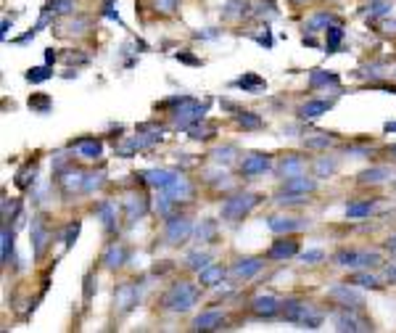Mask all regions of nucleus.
<instances>
[{
    "mask_svg": "<svg viewBox=\"0 0 396 333\" xmlns=\"http://www.w3.org/2000/svg\"><path fill=\"white\" fill-rule=\"evenodd\" d=\"M175 58H177V61H185V64H201V61H198V58H193V56H188V53H177L175 56Z\"/></svg>",
    "mask_w": 396,
    "mask_h": 333,
    "instance_id": "6e6d98bb",
    "label": "nucleus"
},
{
    "mask_svg": "<svg viewBox=\"0 0 396 333\" xmlns=\"http://www.w3.org/2000/svg\"><path fill=\"white\" fill-rule=\"evenodd\" d=\"M92 286H95V278H92V273H87L85 275V302L92 299Z\"/></svg>",
    "mask_w": 396,
    "mask_h": 333,
    "instance_id": "864d4df0",
    "label": "nucleus"
},
{
    "mask_svg": "<svg viewBox=\"0 0 396 333\" xmlns=\"http://www.w3.org/2000/svg\"><path fill=\"white\" fill-rule=\"evenodd\" d=\"M343 40V29L341 24H333V27L325 29V53H338Z\"/></svg>",
    "mask_w": 396,
    "mask_h": 333,
    "instance_id": "473e14b6",
    "label": "nucleus"
},
{
    "mask_svg": "<svg viewBox=\"0 0 396 333\" xmlns=\"http://www.w3.org/2000/svg\"><path fill=\"white\" fill-rule=\"evenodd\" d=\"M85 177H87V172H82V169H74V166L61 169V172H58V185H61L64 196L82 194L85 191Z\"/></svg>",
    "mask_w": 396,
    "mask_h": 333,
    "instance_id": "9d476101",
    "label": "nucleus"
},
{
    "mask_svg": "<svg viewBox=\"0 0 396 333\" xmlns=\"http://www.w3.org/2000/svg\"><path fill=\"white\" fill-rule=\"evenodd\" d=\"M235 122H238V127H243V130L262 127V120H259L257 114H251V111H238V114H235Z\"/></svg>",
    "mask_w": 396,
    "mask_h": 333,
    "instance_id": "79ce46f5",
    "label": "nucleus"
},
{
    "mask_svg": "<svg viewBox=\"0 0 396 333\" xmlns=\"http://www.w3.org/2000/svg\"><path fill=\"white\" fill-rule=\"evenodd\" d=\"M388 11H391V6H388L386 0H375V3L370 6V11H368V18L373 21V18H378V16H386Z\"/></svg>",
    "mask_w": 396,
    "mask_h": 333,
    "instance_id": "3c124183",
    "label": "nucleus"
},
{
    "mask_svg": "<svg viewBox=\"0 0 396 333\" xmlns=\"http://www.w3.org/2000/svg\"><path fill=\"white\" fill-rule=\"evenodd\" d=\"M225 273H228V270L222 268V265L212 262V265H206V268L198 273V283H201V286H217V283H222Z\"/></svg>",
    "mask_w": 396,
    "mask_h": 333,
    "instance_id": "c85d7f7f",
    "label": "nucleus"
},
{
    "mask_svg": "<svg viewBox=\"0 0 396 333\" xmlns=\"http://www.w3.org/2000/svg\"><path fill=\"white\" fill-rule=\"evenodd\" d=\"M280 310H283V302L275 299L272 294H262L251 302V312L257 314V317H262V320H272V317H277Z\"/></svg>",
    "mask_w": 396,
    "mask_h": 333,
    "instance_id": "f8f14e48",
    "label": "nucleus"
},
{
    "mask_svg": "<svg viewBox=\"0 0 396 333\" xmlns=\"http://www.w3.org/2000/svg\"><path fill=\"white\" fill-rule=\"evenodd\" d=\"M29 109L35 111V114H48V111L53 109V101L46 92H37V95H29Z\"/></svg>",
    "mask_w": 396,
    "mask_h": 333,
    "instance_id": "e433bc0d",
    "label": "nucleus"
},
{
    "mask_svg": "<svg viewBox=\"0 0 396 333\" xmlns=\"http://www.w3.org/2000/svg\"><path fill=\"white\" fill-rule=\"evenodd\" d=\"M232 85L240 88V90H246V92H262L264 88H267V83H264L259 74H243V77H238Z\"/></svg>",
    "mask_w": 396,
    "mask_h": 333,
    "instance_id": "7c9ffc66",
    "label": "nucleus"
},
{
    "mask_svg": "<svg viewBox=\"0 0 396 333\" xmlns=\"http://www.w3.org/2000/svg\"><path fill=\"white\" fill-rule=\"evenodd\" d=\"M222 323H225V314L220 310H206V312H201L196 317L191 328L193 331H217V328H222Z\"/></svg>",
    "mask_w": 396,
    "mask_h": 333,
    "instance_id": "5701e85b",
    "label": "nucleus"
},
{
    "mask_svg": "<svg viewBox=\"0 0 396 333\" xmlns=\"http://www.w3.org/2000/svg\"><path fill=\"white\" fill-rule=\"evenodd\" d=\"M309 88L317 90V88H333V90L338 92L341 90V77L336 72H325V69H314L309 74Z\"/></svg>",
    "mask_w": 396,
    "mask_h": 333,
    "instance_id": "4be33fe9",
    "label": "nucleus"
},
{
    "mask_svg": "<svg viewBox=\"0 0 396 333\" xmlns=\"http://www.w3.org/2000/svg\"><path fill=\"white\" fill-rule=\"evenodd\" d=\"M138 286L135 283H122L117 291H114V305L119 310V314H127L132 307L138 305Z\"/></svg>",
    "mask_w": 396,
    "mask_h": 333,
    "instance_id": "dca6fc26",
    "label": "nucleus"
},
{
    "mask_svg": "<svg viewBox=\"0 0 396 333\" xmlns=\"http://www.w3.org/2000/svg\"><path fill=\"white\" fill-rule=\"evenodd\" d=\"M95 217L101 220L103 231L106 233H114L117 228H119V206H117V201H111V199H103V201L95 204Z\"/></svg>",
    "mask_w": 396,
    "mask_h": 333,
    "instance_id": "1a4fd4ad",
    "label": "nucleus"
},
{
    "mask_svg": "<svg viewBox=\"0 0 396 333\" xmlns=\"http://www.w3.org/2000/svg\"><path fill=\"white\" fill-rule=\"evenodd\" d=\"M69 148H77V154L87 162H95V159L103 157V140L101 138H77L69 143Z\"/></svg>",
    "mask_w": 396,
    "mask_h": 333,
    "instance_id": "aec40b11",
    "label": "nucleus"
},
{
    "mask_svg": "<svg viewBox=\"0 0 396 333\" xmlns=\"http://www.w3.org/2000/svg\"><path fill=\"white\" fill-rule=\"evenodd\" d=\"M283 191L288 194H314L317 191V180L314 177H306V175H296V177H286V183H283Z\"/></svg>",
    "mask_w": 396,
    "mask_h": 333,
    "instance_id": "b1692460",
    "label": "nucleus"
},
{
    "mask_svg": "<svg viewBox=\"0 0 396 333\" xmlns=\"http://www.w3.org/2000/svg\"><path fill=\"white\" fill-rule=\"evenodd\" d=\"M196 37H203V40H214V37H220V29H209V32H196Z\"/></svg>",
    "mask_w": 396,
    "mask_h": 333,
    "instance_id": "4d7b16f0",
    "label": "nucleus"
},
{
    "mask_svg": "<svg viewBox=\"0 0 396 333\" xmlns=\"http://www.w3.org/2000/svg\"><path fill=\"white\" fill-rule=\"evenodd\" d=\"M296 254H299V240L296 238H277L267 249L269 262H286V259H294Z\"/></svg>",
    "mask_w": 396,
    "mask_h": 333,
    "instance_id": "2eb2a0df",
    "label": "nucleus"
},
{
    "mask_svg": "<svg viewBox=\"0 0 396 333\" xmlns=\"http://www.w3.org/2000/svg\"><path fill=\"white\" fill-rule=\"evenodd\" d=\"M103 183H106V172H103V169H98V172H87L82 194H95V191H101Z\"/></svg>",
    "mask_w": 396,
    "mask_h": 333,
    "instance_id": "58836bf2",
    "label": "nucleus"
},
{
    "mask_svg": "<svg viewBox=\"0 0 396 333\" xmlns=\"http://www.w3.org/2000/svg\"><path fill=\"white\" fill-rule=\"evenodd\" d=\"M264 268V257H240L235 259V265L230 268V273L238 280H249L259 273V270Z\"/></svg>",
    "mask_w": 396,
    "mask_h": 333,
    "instance_id": "a211bd4d",
    "label": "nucleus"
},
{
    "mask_svg": "<svg viewBox=\"0 0 396 333\" xmlns=\"http://www.w3.org/2000/svg\"><path fill=\"white\" fill-rule=\"evenodd\" d=\"M259 204H262V196L259 194H235L225 199L220 214H222V220L238 222V220H243V217H249Z\"/></svg>",
    "mask_w": 396,
    "mask_h": 333,
    "instance_id": "7ed1b4c3",
    "label": "nucleus"
},
{
    "mask_svg": "<svg viewBox=\"0 0 396 333\" xmlns=\"http://www.w3.org/2000/svg\"><path fill=\"white\" fill-rule=\"evenodd\" d=\"M180 175V172H175V169H146V172H138V180L140 183L151 185V188H159V191H166L169 185L175 183V177Z\"/></svg>",
    "mask_w": 396,
    "mask_h": 333,
    "instance_id": "ddd939ff",
    "label": "nucleus"
},
{
    "mask_svg": "<svg viewBox=\"0 0 396 333\" xmlns=\"http://www.w3.org/2000/svg\"><path fill=\"white\" fill-rule=\"evenodd\" d=\"M77 236H80V222H69L64 228V233H61V240H64V249L69 251L74 246V240H77Z\"/></svg>",
    "mask_w": 396,
    "mask_h": 333,
    "instance_id": "09e8293b",
    "label": "nucleus"
},
{
    "mask_svg": "<svg viewBox=\"0 0 396 333\" xmlns=\"http://www.w3.org/2000/svg\"><path fill=\"white\" fill-rule=\"evenodd\" d=\"M333 323H336V331H373V325L365 320V317H360V314L354 312L351 307H343L341 312L333 314Z\"/></svg>",
    "mask_w": 396,
    "mask_h": 333,
    "instance_id": "6e6552de",
    "label": "nucleus"
},
{
    "mask_svg": "<svg viewBox=\"0 0 396 333\" xmlns=\"http://www.w3.org/2000/svg\"><path fill=\"white\" fill-rule=\"evenodd\" d=\"M122 206H124V217H127V222L132 225V222L143 220L148 214V196L146 194H127L124 196V201H122Z\"/></svg>",
    "mask_w": 396,
    "mask_h": 333,
    "instance_id": "9b49d317",
    "label": "nucleus"
},
{
    "mask_svg": "<svg viewBox=\"0 0 396 333\" xmlns=\"http://www.w3.org/2000/svg\"><path fill=\"white\" fill-rule=\"evenodd\" d=\"M11 251H14V231L9 228V222H3V251H0V257H3V265H9Z\"/></svg>",
    "mask_w": 396,
    "mask_h": 333,
    "instance_id": "37998d69",
    "label": "nucleus"
},
{
    "mask_svg": "<svg viewBox=\"0 0 396 333\" xmlns=\"http://www.w3.org/2000/svg\"><path fill=\"white\" fill-rule=\"evenodd\" d=\"M196 238L201 243H214L217 240V220H201V225L196 228Z\"/></svg>",
    "mask_w": 396,
    "mask_h": 333,
    "instance_id": "f704fd0d",
    "label": "nucleus"
},
{
    "mask_svg": "<svg viewBox=\"0 0 396 333\" xmlns=\"http://www.w3.org/2000/svg\"><path fill=\"white\" fill-rule=\"evenodd\" d=\"M267 228L272 233H296V231H304L309 228V222L301 220V217H283V214H275V217H269L267 220Z\"/></svg>",
    "mask_w": 396,
    "mask_h": 333,
    "instance_id": "6ab92c4d",
    "label": "nucleus"
},
{
    "mask_svg": "<svg viewBox=\"0 0 396 333\" xmlns=\"http://www.w3.org/2000/svg\"><path fill=\"white\" fill-rule=\"evenodd\" d=\"M188 270H193V273H201L206 265H212V257L206 254V251H193V254H188Z\"/></svg>",
    "mask_w": 396,
    "mask_h": 333,
    "instance_id": "ea45409f",
    "label": "nucleus"
},
{
    "mask_svg": "<svg viewBox=\"0 0 396 333\" xmlns=\"http://www.w3.org/2000/svg\"><path fill=\"white\" fill-rule=\"evenodd\" d=\"M306 148H331L336 146V138L333 135H320V138H306L304 140Z\"/></svg>",
    "mask_w": 396,
    "mask_h": 333,
    "instance_id": "8fccbe9b",
    "label": "nucleus"
},
{
    "mask_svg": "<svg viewBox=\"0 0 396 333\" xmlns=\"http://www.w3.org/2000/svg\"><path fill=\"white\" fill-rule=\"evenodd\" d=\"M333 109V101H309L304 106H299V117L301 120H317Z\"/></svg>",
    "mask_w": 396,
    "mask_h": 333,
    "instance_id": "cd10ccee",
    "label": "nucleus"
},
{
    "mask_svg": "<svg viewBox=\"0 0 396 333\" xmlns=\"http://www.w3.org/2000/svg\"><path fill=\"white\" fill-rule=\"evenodd\" d=\"M72 9H74V0H50L43 11L50 14V16H61V14H69Z\"/></svg>",
    "mask_w": 396,
    "mask_h": 333,
    "instance_id": "c03bdc74",
    "label": "nucleus"
},
{
    "mask_svg": "<svg viewBox=\"0 0 396 333\" xmlns=\"http://www.w3.org/2000/svg\"><path fill=\"white\" fill-rule=\"evenodd\" d=\"M188 132H191V138L193 140H209L214 132H217V125H214V122L201 120V122H196V125H191Z\"/></svg>",
    "mask_w": 396,
    "mask_h": 333,
    "instance_id": "72a5a7b5",
    "label": "nucleus"
},
{
    "mask_svg": "<svg viewBox=\"0 0 396 333\" xmlns=\"http://www.w3.org/2000/svg\"><path fill=\"white\" fill-rule=\"evenodd\" d=\"M388 177H391V169L388 166H373V169H365L360 175V183L362 185H378V183H386Z\"/></svg>",
    "mask_w": 396,
    "mask_h": 333,
    "instance_id": "2f4dec72",
    "label": "nucleus"
},
{
    "mask_svg": "<svg viewBox=\"0 0 396 333\" xmlns=\"http://www.w3.org/2000/svg\"><path fill=\"white\" fill-rule=\"evenodd\" d=\"M55 58H58V56H55L53 51H48V53H46V61H48V64H53Z\"/></svg>",
    "mask_w": 396,
    "mask_h": 333,
    "instance_id": "680f3d73",
    "label": "nucleus"
},
{
    "mask_svg": "<svg viewBox=\"0 0 396 333\" xmlns=\"http://www.w3.org/2000/svg\"><path fill=\"white\" fill-rule=\"evenodd\" d=\"M291 3H296V6H304V3H312V0H291Z\"/></svg>",
    "mask_w": 396,
    "mask_h": 333,
    "instance_id": "69168bd1",
    "label": "nucleus"
},
{
    "mask_svg": "<svg viewBox=\"0 0 396 333\" xmlns=\"http://www.w3.org/2000/svg\"><path fill=\"white\" fill-rule=\"evenodd\" d=\"M280 314L288 323H296L301 325V328H309V331H317L325 320V314L317 307H312L309 302H301V299H286Z\"/></svg>",
    "mask_w": 396,
    "mask_h": 333,
    "instance_id": "f03ea898",
    "label": "nucleus"
},
{
    "mask_svg": "<svg viewBox=\"0 0 396 333\" xmlns=\"http://www.w3.org/2000/svg\"><path fill=\"white\" fill-rule=\"evenodd\" d=\"M275 169L280 177H296L306 172V162H304V157H299V154H286V157L277 162Z\"/></svg>",
    "mask_w": 396,
    "mask_h": 333,
    "instance_id": "412c9836",
    "label": "nucleus"
},
{
    "mask_svg": "<svg viewBox=\"0 0 396 333\" xmlns=\"http://www.w3.org/2000/svg\"><path fill=\"white\" fill-rule=\"evenodd\" d=\"M198 299H201V288L196 286V283H191V280H177L161 296V307L169 310V312H188V310H193L198 305Z\"/></svg>",
    "mask_w": 396,
    "mask_h": 333,
    "instance_id": "f257e3e1",
    "label": "nucleus"
},
{
    "mask_svg": "<svg viewBox=\"0 0 396 333\" xmlns=\"http://www.w3.org/2000/svg\"><path fill=\"white\" fill-rule=\"evenodd\" d=\"M328 296L336 299L341 307H351V310H360L362 307V294H357V291L351 288L349 280H346V283H338V286H333Z\"/></svg>",
    "mask_w": 396,
    "mask_h": 333,
    "instance_id": "f3484780",
    "label": "nucleus"
},
{
    "mask_svg": "<svg viewBox=\"0 0 396 333\" xmlns=\"http://www.w3.org/2000/svg\"><path fill=\"white\" fill-rule=\"evenodd\" d=\"M101 262L106 270H119L122 265L127 262V249H124V243H109V249H106Z\"/></svg>",
    "mask_w": 396,
    "mask_h": 333,
    "instance_id": "393cba45",
    "label": "nucleus"
},
{
    "mask_svg": "<svg viewBox=\"0 0 396 333\" xmlns=\"http://www.w3.org/2000/svg\"><path fill=\"white\" fill-rule=\"evenodd\" d=\"M373 209H375V201L349 204V206H346V217H349V220H357V217H368Z\"/></svg>",
    "mask_w": 396,
    "mask_h": 333,
    "instance_id": "a19ab883",
    "label": "nucleus"
},
{
    "mask_svg": "<svg viewBox=\"0 0 396 333\" xmlns=\"http://www.w3.org/2000/svg\"><path fill=\"white\" fill-rule=\"evenodd\" d=\"M351 286H362V288H380V280L375 275H370V273H365V270H360V273H354V275L349 278Z\"/></svg>",
    "mask_w": 396,
    "mask_h": 333,
    "instance_id": "4c0bfd02",
    "label": "nucleus"
},
{
    "mask_svg": "<svg viewBox=\"0 0 396 333\" xmlns=\"http://www.w3.org/2000/svg\"><path fill=\"white\" fill-rule=\"evenodd\" d=\"M235 154H238L235 146H222L217 151H212V159L217 164H230V162H235Z\"/></svg>",
    "mask_w": 396,
    "mask_h": 333,
    "instance_id": "49530a36",
    "label": "nucleus"
},
{
    "mask_svg": "<svg viewBox=\"0 0 396 333\" xmlns=\"http://www.w3.org/2000/svg\"><path fill=\"white\" fill-rule=\"evenodd\" d=\"M388 157L396 159V143H394V146H388Z\"/></svg>",
    "mask_w": 396,
    "mask_h": 333,
    "instance_id": "0e129e2a",
    "label": "nucleus"
},
{
    "mask_svg": "<svg viewBox=\"0 0 396 333\" xmlns=\"http://www.w3.org/2000/svg\"><path fill=\"white\" fill-rule=\"evenodd\" d=\"M325 254L320 249H314V251H306V254H301V259H304V262H320V259H323Z\"/></svg>",
    "mask_w": 396,
    "mask_h": 333,
    "instance_id": "5fc2aeb1",
    "label": "nucleus"
},
{
    "mask_svg": "<svg viewBox=\"0 0 396 333\" xmlns=\"http://www.w3.org/2000/svg\"><path fill=\"white\" fill-rule=\"evenodd\" d=\"M254 16L257 18H275L277 16V9H275V3L272 0H259L257 6H254Z\"/></svg>",
    "mask_w": 396,
    "mask_h": 333,
    "instance_id": "a18cd8bd",
    "label": "nucleus"
},
{
    "mask_svg": "<svg viewBox=\"0 0 396 333\" xmlns=\"http://www.w3.org/2000/svg\"><path fill=\"white\" fill-rule=\"evenodd\" d=\"M177 6H180V0H154V9L159 14H175Z\"/></svg>",
    "mask_w": 396,
    "mask_h": 333,
    "instance_id": "603ef678",
    "label": "nucleus"
},
{
    "mask_svg": "<svg viewBox=\"0 0 396 333\" xmlns=\"http://www.w3.org/2000/svg\"><path fill=\"white\" fill-rule=\"evenodd\" d=\"M206 120V103H198L193 98H185L175 111H172V127L175 130H188L196 122Z\"/></svg>",
    "mask_w": 396,
    "mask_h": 333,
    "instance_id": "20e7f679",
    "label": "nucleus"
},
{
    "mask_svg": "<svg viewBox=\"0 0 396 333\" xmlns=\"http://www.w3.org/2000/svg\"><path fill=\"white\" fill-rule=\"evenodd\" d=\"M53 77V69L50 66H35V69H29L27 72V83H46Z\"/></svg>",
    "mask_w": 396,
    "mask_h": 333,
    "instance_id": "de8ad7c7",
    "label": "nucleus"
},
{
    "mask_svg": "<svg viewBox=\"0 0 396 333\" xmlns=\"http://www.w3.org/2000/svg\"><path fill=\"white\" fill-rule=\"evenodd\" d=\"M383 130H386V132H396V122H386Z\"/></svg>",
    "mask_w": 396,
    "mask_h": 333,
    "instance_id": "052dcab7",
    "label": "nucleus"
},
{
    "mask_svg": "<svg viewBox=\"0 0 396 333\" xmlns=\"http://www.w3.org/2000/svg\"><path fill=\"white\" fill-rule=\"evenodd\" d=\"M386 280H391V283H396V262H391L386 268Z\"/></svg>",
    "mask_w": 396,
    "mask_h": 333,
    "instance_id": "13d9d810",
    "label": "nucleus"
},
{
    "mask_svg": "<svg viewBox=\"0 0 396 333\" xmlns=\"http://www.w3.org/2000/svg\"><path fill=\"white\" fill-rule=\"evenodd\" d=\"M269 166H272V157L269 154H249V157L240 162V175L243 177L264 175Z\"/></svg>",
    "mask_w": 396,
    "mask_h": 333,
    "instance_id": "4468645a",
    "label": "nucleus"
},
{
    "mask_svg": "<svg viewBox=\"0 0 396 333\" xmlns=\"http://www.w3.org/2000/svg\"><path fill=\"white\" fill-rule=\"evenodd\" d=\"M166 194L172 196V199H177V201H188V199L193 196V183H191L188 177L177 175V177H175V183L166 188Z\"/></svg>",
    "mask_w": 396,
    "mask_h": 333,
    "instance_id": "bb28decb",
    "label": "nucleus"
},
{
    "mask_svg": "<svg viewBox=\"0 0 396 333\" xmlns=\"http://www.w3.org/2000/svg\"><path fill=\"white\" fill-rule=\"evenodd\" d=\"M314 169V177H328L333 175L336 169H338V159H328V157H320L317 162L312 164Z\"/></svg>",
    "mask_w": 396,
    "mask_h": 333,
    "instance_id": "c9c22d12",
    "label": "nucleus"
},
{
    "mask_svg": "<svg viewBox=\"0 0 396 333\" xmlns=\"http://www.w3.org/2000/svg\"><path fill=\"white\" fill-rule=\"evenodd\" d=\"M388 251H391V254H396V236H391V238H388Z\"/></svg>",
    "mask_w": 396,
    "mask_h": 333,
    "instance_id": "bf43d9fd",
    "label": "nucleus"
},
{
    "mask_svg": "<svg viewBox=\"0 0 396 333\" xmlns=\"http://www.w3.org/2000/svg\"><path fill=\"white\" fill-rule=\"evenodd\" d=\"M383 29H386V32H396V21H391V24L386 21V24H383Z\"/></svg>",
    "mask_w": 396,
    "mask_h": 333,
    "instance_id": "e2e57ef3",
    "label": "nucleus"
},
{
    "mask_svg": "<svg viewBox=\"0 0 396 333\" xmlns=\"http://www.w3.org/2000/svg\"><path fill=\"white\" fill-rule=\"evenodd\" d=\"M35 180H37V159H32V162H27V164L18 169L14 183H16L18 191H27V188L35 185Z\"/></svg>",
    "mask_w": 396,
    "mask_h": 333,
    "instance_id": "a878e982",
    "label": "nucleus"
},
{
    "mask_svg": "<svg viewBox=\"0 0 396 333\" xmlns=\"http://www.w3.org/2000/svg\"><path fill=\"white\" fill-rule=\"evenodd\" d=\"M193 236V222L188 220L185 214H172L164 222V240L169 246H180Z\"/></svg>",
    "mask_w": 396,
    "mask_h": 333,
    "instance_id": "39448f33",
    "label": "nucleus"
},
{
    "mask_svg": "<svg viewBox=\"0 0 396 333\" xmlns=\"http://www.w3.org/2000/svg\"><path fill=\"white\" fill-rule=\"evenodd\" d=\"M333 24H338V16H333L328 11H320V14H314V16L306 21L304 29L306 32H320V29H328V27H333Z\"/></svg>",
    "mask_w": 396,
    "mask_h": 333,
    "instance_id": "c756f323",
    "label": "nucleus"
},
{
    "mask_svg": "<svg viewBox=\"0 0 396 333\" xmlns=\"http://www.w3.org/2000/svg\"><path fill=\"white\" fill-rule=\"evenodd\" d=\"M29 233H32V254H35V259H43L48 243L53 240V233H50V228H48L46 217H32Z\"/></svg>",
    "mask_w": 396,
    "mask_h": 333,
    "instance_id": "0eeeda50",
    "label": "nucleus"
},
{
    "mask_svg": "<svg viewBox=\"0 0 396 333\" xmlns=\"http://www.w3.org/2000/svg\"><path fill=\"white\" fill-rule=\"evenodd\" d=\"M336 265H341V268H354V270H368L373 265H378L380 262V254L378 251H357V249H341L336 251Z\"/></svg>",
    "mask_w": 396,
    "mask_h": 333,
    "instance_id": "423d86ee",
    "label": "nucleus"
}]
</instances>
